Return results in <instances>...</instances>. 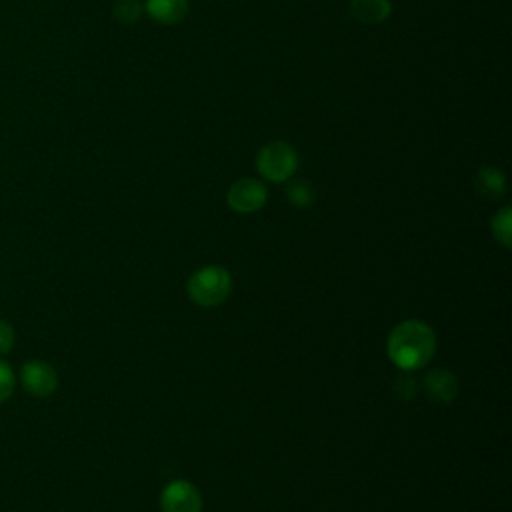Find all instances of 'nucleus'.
Returning <instances> with one entry per match:
<instances>
[{
	"instance_id": "obj_1",
	"label": "nucleus",
	"mask_w": 512,
	"mask_h": 512,
	"mask_svg": "<svg viewBox=\"0 0 512 512\" xmlns=\"http://www.w3.org/2000/svg\"><path fill=\"white\" fill-rule=\"evenodd\" d=\"M386 352L400 370L424 368L436 352L434 330L422 320H404L392 328Z\"/></svg>"
},
{
	"instance_id": "obj_2",
	"label": "nucleus",
	"mask_w": 512,
	"mask_h": 512,
	"mask_svg": "<svg viewBox=\"0 0 512 512\" xmlns=\"http://www.w3.org/2000/svg\"><path fill=\"white\" fill-rule=\"evenodd\" d=\"M230 290H232V278L228 270L214 264H208L196 270L186 284V292L190 300L204 308L222 304L230 296Z\"/></svg>"
},
{
	"instance_id": "obj_3",
	"label": "nucleus",
	"mask_w": 512,
	"mask_h": 512,
	"mask_svg": "<svg viewBox=\"0 0 512 512\" xmlns=\"http://www.w3.org/2000/svg\"><path fill=\"white\" fill-rule=\"evenodd\" d=\"M298 168L296 150L282 140L264 144L256 154V170L270 182H288Z\"/></svg>"
},
{
	"instance_id": "obj_4",
	"label": "nucleus",
	"mask_w": 512,
	"mask_h": 512,
	"mask_svg": "<svg viewBox=\"0 0 512 512\" xmlns=\"http://www.w3.org/2000/svg\"><path fill=\"white\" fill-rule=\"evenodd\" d=\"M268 198L266 186L256 178H240L236 180L226 194V202L230 210L238 214H252L258 212Z\"/></svg>"
},
{
	"instance_id": "obj_5",
	"label": "nucleus",
	"mask_w": 512,
	"mask_h": 512,
	"mask_svg": "<svg viewBox=\"0 0 512 512\" xmlns=\"http://www.w3.org/2000/svg\"><path fill=\"white\" fill-rule=\"evenodd\" d=\"M162 512H202V496L188 480H172L160 492Z\"/></svg>"
},
{
	"instance_id": "obj_6",
	"label": "nucleus",
	"mask_w": 512,
	"mask_h": 512,
	"mask_svg": "<svg viewBox=\"0 0 512 512\" xmlns=\"http://www.w3.org/2000/svg\"><path fill=\"white\" fill-rule=\"evenodd\" d=\"M20 380L24 390L38 398L50 396L58 386L56 370L44 360H28L20 370Z\"/></svg>"
},
{
	"instance_id": "obj_7",
	"label": "nucleus",
	"mask_w": 512,
	"mask_h": 512,
	"mask_svg": "<svg viewBox=\"0 0 512 512\" xmlns=\"http://www.w3.org/2000/svg\"><path fill=\"white\" fill-rule=\"evenodd\" d=\"M424 388L428 392V396L438 402V404H448L458 396V378L454 376V372L446 370V368H434L426 374L424 378Z\"/></svg>"
},
{
	"instance_id": "obj_8",
	"label": "nucleus",
	"mask_w": 512,
	"mask_h": 512,
	"mask_svg": "<svg viewBox=\"0 0 512 512\" xmlns=\"http://www.w3.org/2000/svg\"><path fill=\"white\" fill-rule=\"evenodd\" d=\"M144 12L160 24H178L188 14V0H144Z\"/></svg>"
},
{
	"instance_id": "obj_9",
	"label": "nucleus",
	"mask_w": 512,
	"mask_h": 512,
	"mask_svg": "<svg viewBox=\"0 0 512 512\" xmlns=\"http://www.w3.org/2000/svg\"><path fill=\"white\" fill-rule=\"evenodd\" d=\"M392 14L390 0H350V16L362 24H380Z\"/></svg>"
},
{
	"instance_id": "obj_10",
	"label": "nucleus",
	"mask_w": 512,
	"mask_h": 512,
	"mask_svg": "<svg viewBox=\"0 0 512 512\" xmlns=\"http://www.w3.org/2000/svg\"><path fill=\"white\" fill-rule=\"evenodd\" d=\"M476 192L486 200H498L506 192V178L494 166H484L474 176Z\"/></svg>"
},
{
	"instance_id": "obj_11",
	"label": "nucleus",
	"mask_w": 512,
	"mask_h": 512,
	"mask_svg": "<svg viewBox=\"0 0 512 512\" xmlns=\"http://www.w3.org/2000/svg\"><path fill=\"white\" fill-rule=\"evenodd\" d=\"M286 198L296 208H310L316 200V192L306 180H290L286 184Z\"/></svg>"
},
{
	"instance_id": "obj_12",
	"label": "nucleus",
	"mask_w": 512,
	"mask_h": 512,
	"mask_svg": "<svg viewBox=\"0 0 512 512\" xmlns=\"http://www.w3.org/2000/svg\"><path fill=\"white\" fill-rule=\"evenodd\" d=\"M490 228H492L494 238H496L504 248H510V242H512V210H510L508 206L500 208V210L492 216Z\"/></svg>"
},
{
	"instance_id": "obj_13",
	"label": "nucleus",
	"mask_w": 512,
	"mask_h": 512,
	"mask_svg": "<svg viewBox=\"0 0 512 512\" xmlns=\"http://www.w3.org/2000/svg\"><path fill=\"white\" fill-rule=\"evenodd\" d=\"M144 12V4L140 0H116L112 14L122 24H134Z\"/></svg>"
},
{
	"instance_id": "obj_14",
	"label": "nucleus",
	"mask_w": 512,
	"mask_h": 512,
	"mask_svg": "<svg viewBox=\"0 0 512 512\" xmlns=\"http://www.w3.org/2000/svg\"><path fill=\"white\" fill-rule=\"evenodd\" d=\"M14 384H16L14 370L10 368L8 362L0 360V402L10 398V394L14 392Z\"/></svg>"
},
{
	"instance_id": "obj_15",
	"label": "nucleus",
	"mask_w": 512,
	"mask_h": 512,
	"mask_svg": "<svg viewBox=\"0 0 512 512\" xmlns=\"http://www.w3.org/2000/svg\"><path fill=\"white\" fill-rule=\"evenodd\" d=\"M14 346V330L8 322L0 320V354H6Z\"/></svg>"
}]
</instances>
